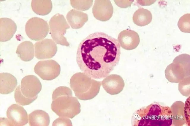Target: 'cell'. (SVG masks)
I'll use <instances>...</instances> for the list:
<instances>
[{"label": "cell", "mask_w": 190, "mask_h": 126, "mask_svg": "<svg viewBox=\"0 0 190 126\" xmlns=\"http://www.w3.org/2000/svg\"><path fill=\"white\" fill-rule=\"evenodd\" d=\"M35 55L38 59H45L53 57L56 54L57 48L51 39H45L34 44Z\"/></svg>", "instance_id": "8fae6325"}, {"label": "cell", "mask_w": 190, "mask_h": 126, "mask_svg": "<svg viewBox=\"0 0 190 126\" xmlns=\"http://www.w3.org/2000/svg\"><path fill=\"white\" fill-rule=\"evenodd\" d=\"M0 41L4 42L10 40L16 32L17 27L15 22L7 18H0Z\"/></svg>", "instance_id": "9a60e30c"}, {"label": "cell", "mask_w": 190, "mask_h": 126, "mask_svg": "<svg viewBox=\"0 0 190 126\" xmlns=\"http://www.w3.org/2000/svg\"><path fill=\"white\" fill-rule=\"evenodd\" d=\"M29 124L30 126H48L50 122L49 114L41 110H36L28 115Z\"/></svg>", "instance_id": "d6986e66"}, {"label": "cell", "mask_w": 190, "mask_h": 126, "mask_svg": "<svg viewBox=\"0 0 190 126\" xmlns=\"http://www.w3.org/2000/svg\"><path fill=\"white\" fill-rule=\"evenodd\" d=\"M66 18L72 29H79L88 21V16L86 13L73 9L68 12Z\"/></svg>", "instance_id": "2e32d148"}, {"label": "cell", "mask_w": 190, "mask_h": 126, "mask_svg": "<svg viewBox=\"0 0 190 126\" xmlns=\"http://www.w3.org/2000/svg\"><path fill=\"white\" fill-rule=\"evenodd\" d=\"M35 73L43 80H52L60 74L59 64L53 60H41L38 62L34 68Z\"/></svg>", "instance_id": "9c48e42d"}, {"label": "cell", "mask_w": 190, "mask_h": 126, "mask_svg": "<svg viewBox=\"0 0 190 126\" xmlns=\"http://www.w3.org/2000/svg\"><path fill=\"white\" fill-rule=\"evenodd\" d=\"M93 0H70L72 7L80 10L85 11L88 9L92 6Z\"/></svg>", "instance_id": "d4e9b609"}, {"label": "cell", "mask_w": 190, "mask_h": 126, "mask_svg": "<svg viewBox=\"0 0 190 126\" xmlns=\"http://www.w3.org/2000/svg\"><path fill=\"white\" fill-rule=\"evenodd\" d=\"M31 6L33 11L40 15H46L49 14L52 8L51 0H36L31 1Z\"/></svg>", "instance_id": "7402d4cb"}, {"label": "cell", "mask_w": 190, "mask_h": 126, "mask_svg": "<svg viewBox=\"0 0 190 126\" xmlns=\"http://www.w3.org/2000/svg\"><path fill=\"white\" fill-rule=\"evenodd\" d=\"M190 97L186 100L184 104V113L186 119V123L187 125H190Z\"/></svg>", "instance_id": "83f0119b"}, {"label": "cell", "mask_w": 190, "mask_h": 126, "mask_svg": "<svg viewBox=\"0 0 190 126\" xmlns=\"http://www.w3.org/2000/svg\"><path fill=\"white\" fill-rule=\"evenodd\" d=\"M92 11L93 15L96 19L105 22L112 17L113 9L110 0H95Z\"/></svg>", "instance_id": "7c38bea8"}, {"label": "cell", "mask_w": 190, "mask_h": 126, "mask_svg": "<svg viewBox=\"0 0 190 126\" xmlns=\"http://www.w3.org/2000/svg\"><path fill=\"white\" fill-rule=\"evenodd\" d=\"M190 77H185L179 82L178 90L183 96H190Z\"/></svg>", "instance_id": "484cf974"}, {"label": "cell", "mask_w": 190, "mask_h": 126, "mask_svg": "<svg viewBox=\"0 0 190 126\" xmlns=\"http://www.w3.org/2000/svg\"><path fill=\"white\" fill-rule=\"evenodd\" d=\"M50 34L53 40L56 44L69 46L70 44L64 36L67 29L69 28L64 16L57 14L53 16L49 22Z\"/></svg>", "instance_id": "8992f818"}, {"label": "cell", "mask_w": 190, "mask_h": 126, "mask_svg": "<svg viewBox=\"0 0 190 126\" xmlns=\"http://www.w3.org/2000/svg\"><path fill=\"white\" fill-rule=\"evenodd\" d=\"M17 85L16 78L12 74L7 73L0 74V93L8 94L12 92Z\"/></svg>", "instance_id": "e0dca14e"}, {"label": "cell", "mask_w": 190, "mask_h": 126, "mask_svg": "<svg viewBox=\"0 0 190 126\" xmlns=\"http://www.w3.org/2000/svg\"><path fill=\"white\" fill-rule=\"evenodd\" d=\"M178 27L182 32H190V14H186L179 19L178 23Z\"/></svg>", "instance_id": "cb8c5ba5"}, {"label": "cell", "mask_w": 190, "mask_h": 126, "mask_svg": "<svg viewBox=\"0 0 190 126\" xmlns=\"http://www.w3.org/2000/svg\"><path fill=\"white\" fill-rule=\"evenodd\" d=\"M152 16L148 10L141 7L134 13L132 19L134 23L138 26H143L148 25L151 21Z\"/></svg>", "instance_id": "44dd1931"}, {"label": "cell", "mask_w": 190, "mask_h": 126, "mask_svg": "<svg viewBox=\"0 0 190 126\" xmlns=\"http://www.w3.org/2000/svg\"><path fill=\"white\" fill-rule=\"evenodd\" d=\"M16 53L22 60L26 62L31 61L34 56L33 44L29 41L22 42L18 46Z\"/></svg>", "instance_id": "ffe728a7"}, {"label": "cell", "mask_w": 190, "mask_h": 126, "mask_svg": "<svg viewBox=\"0 0 190 126\" xmlns=\"http://www.w3.org/2000/svg\"><path fill=\"white\" fill-rule=\"evenodd\" d=\"M118 40L121 47L127 50L136 48L140 42L138 34L134 30L128 29L121 31L119 34Z\"/></svg>", "instance_id": "5bb4252c"}, {"label": "cell", "mask_w": 190, "mask_h": 126, "mask_svg": "<svg viewBox=\"0 0 190 126\" xmlns=\"http://www.w3.org/2000/svg\"><path fill=\"white\" fill-rule=\"evenodd\" d=\"M170 108L152 104L136 111L133 114L132 124L138 126H169L172 125Z\"/></svg>", "instance_id": "7a4b0ae2"}, {"label": "cell", "mask_w": 190, "mask_h": 126, "mask_svg": "<svg viewBox=\"0 0 190 126\" xmlns=\"http://www.w3.org/2000/svg\"><path fill=\"white\" fill-rule=\"evenodd\" d=\"M120 45L115 38L102 32L93 33L80 43L76 61L80 70L89 77L100 79L109 75L118 64Z\"/></svg>", "instance_id": "6da1fadb"}, {"label": "cell", "mask_w": 190, "mask_h": 126, "mask_svg": "<svg viewBox=\"0 0 190 126\" xmlns=\"http://www.w3.org/2000/svg\"><path fill=\"white\" fill-rule=\"evenodd\" d=\"M101 85L105 91L111 95L119 94L123 90L124 81L120 75L112 74L109 75L101 82Z\"/></svg>", "instance_id": "4fadbf2b"}, {"label": "cell", "mask_w": 190, "mask_h": 126, "mask_svg": "<svg viewBox=\"0 0 190 126\" xmlns=\"http://www.w3.org/2000/svg\"><path fill=\"white\" fill-rule=\"evenodd\" d=\"M53 126H72L70 120L67 117H60L56 120L53 122Z\"/></svg>", "instance_id": "4316f807"}, {"label": "cell", "mask_w": 190, "mask_h": 126, "mask_svg": "<svg viewBox=\"0 0 190 126\" xmlns=\"http://www.w3.org/2000/svg\"><path fill=\"white\" fill-rule=\"evenodd\" d=\"M184 106L183 102L180 101L174 102L171 106L172 126H182L186 123Z\"/></svg>", "instance_id": "ac0fdd59"}, {"label": "cell", "mask_w": 190, "mask_h": 126, "mask_svg": "<svg viewBox=\"0 0 190 126\" xmlns=\"http://www.w3.org/2000/svg\"><path fill=\"white\" fill-rule=\"evenodd\" d=\"M52 110L60 117L72 119L81 112L80 104L77 98L72 96L71 89L66 86L56 89L52 95Z\"/></svg>", "instance_id": "3957f363"}, {"label": "cell", "mask_w": 190, "mask_h": 126, "mask_svg": "<svg viewBox=\"0 0 190 126\" xmlns=\"http://www.w3.org/2000/svg\"><path fill=\"white\" fill-rule=\"evenodd\" d=\"M20 86L22 94L29 98L37 96L42 88L39 79L33 75H27L23 77L21 81Z\"/></svg>", "instance_id": "30bf717a"}, {"label": "cell", "mask_w": 190, "mask_h": 126, "mask_svg": "<svg viewBox=\"0 0 190 126\" xmlns=\"http://www.w3.org/2000/svg\"><path fill=\"white\" fill-rule=\"evenodd\" d=\"M49 31L47 22L39 17H34L29 19L25 25V31L31 40L38 41L45 38Z\"/></svg>", "instance_id": "52a82bcc"}, {"label": "cell", "mask_w": 190, "mask_h": 126, "mask_svg": "<svg viewBox=\"0 0 190 126\" xmlns=\"http://www.w3.org/2000/svg\"><path fill=\"white\" fill-rule=\"evenodd\" d=\"M7 118H1V125L24 126L28 122L27 113L23 107L16 104L11 105L7 111Z\"/></svg>", "instance_id": "ba28073f"}, {"label": "cell", "mask_w": 190, "mask_h": 126, "mask_svg": "<svg viewBox=\"0 0 190 126\" xmlns=\"http://www.w3.org/2000/svg\"><path fill=\"white\" fill-rule=\"evenodd\" d=\"M165 77L171 83H178L185 77H190V56L182 54L176 57L165 70Z\"/></svg>", "instance_id": "5b68a950"}, {"label": "cell", "mask_w": 190, "mask_h": 126, "mask_svg": "<svg viewBox=\"0 0 190 126\" xmlns=\"http://www.w3.org/2000/svg\"><path fill=\"white\" fill-rule=\"evenodd\" d=\"M70 84L77 97L85 101L93 99L98 94L101 81L94 80L83 73L78 72L72 76Z\"/></svg>", "instance_id": "277c9868"}, {"label": "cell", "mask_w": 190, "mask_h": 126, "mask_svg": "<svg viewBox=\"0 0 190 126\" xmlns=\"http://www.w3.org/2000/svg\"><path fill=\"white\" fill-rule=\"evenodd\" d=\"M37 96L33 98H29L26 97L21 92L20 85L17 87L15 91V100L17 103L21 105L25 106L30 104L37 99Z\"/></svg>", "instance_id": "603a6c76"}]
</instances>
